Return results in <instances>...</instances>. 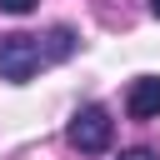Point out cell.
<instances>
[{"mask_svg": "<svg viewBox=\"0 0 160 160\" xmlns=\"http://www.w3.org/2000/svg\"><path fill=\"white\" fill-rule=\"evenodd\" d=\"M125 110H130V120H155L160 115V75H140L125 95Z\"/></svg>", "mask_w": 160, "mask_h": 160, "instance_id": "3", "label": "cell"}, {"mask_svg": "<svg viewBox=\"0 0 160 160\" xmlns=\"http://www.w3.org/2000/svg\"><path fill=\"white\" fill-rule=\"evenodd\" d=\"M70 145L80 150V155H100V150H110V140H115V120H110V110L105 105H85V110H75V120H70Z\"/></svg>", "mask_w": 160, "mask_h": 160, "instance_id": "2", "label": "cell"}, {"mask_svg": "<svg viewBox=\"0 0 160 160\" xmlns=\"http://www.w3.org/2000/svg\"><path fill=\"white\" fill-rule=\"evenodd\" d=\"M120 160H160V155H155V150H150V145H135V150H125V155H120Z\"/></svg>", "mask_w": 160, "mask_h": 160, "instance_id": "6", "label": "cell"}, {"mask_svg": "<svg viewBox=\"0 0 160 160\" xmlns=\"http://www.w3.org/2000/svg\"><path fill=\"white\" fill-rule=\"evenodd\" d=\"M150 15H155V20H160V0H150Z\"/></svg>", "mask_w": 160, "mask_h": 160, "instance_id": "7", "label": "cell"}, {"mask_svg": "<svg viewBox=\"0 0 160 160\" xmlns=\"http://www.w3.org/2000/svg\"><path fill=\"white\" fill-rule=\"evenodd\" d=\"M40 65H45V45H40V35H0V80L25 85Z\"/></svg>", "mask_w": 160, "mask_h": 160, "instance_id": "1", "label": "cell"}, {"mask_svg": "<svg viewBox=\"0 0 160 160\" xmlns=\"http://www.w3.org/2000/svg\"><path fill=\"white\" fill-rule=\"evenodd\" d=\"M0 10H5V15H30L35 0H0Z\"/></svg>", "mask_w": 160, "mask_h": 160, "instance_id": "5", "label": "cell"}, {"mask_svg": "<svg viewBox=\"0 0 160 160\" xmlns=\"http://www.w3.org/2000/svg\"><path fill=\"white\" fill-rule=\"evenodd\" d=\"M40 45H45V60H65V55L75 50V35H70V30L60 25V30H50V35L40 40Z\"/></svg>", "mask_w": 160, "mask_h": 160, "instance_id": "4", "label": "cell"}]
</instances>
